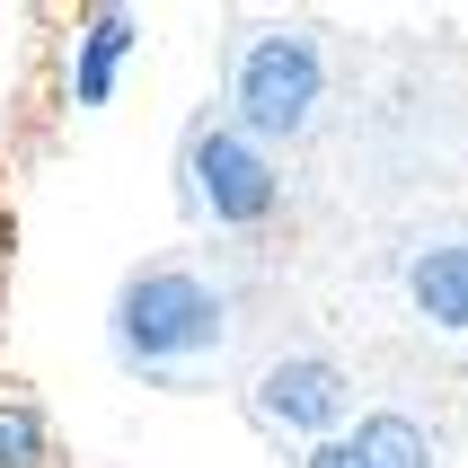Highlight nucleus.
<instances>
[{"instance_id":"nucleus-1","label":"nucleus","mask_w":468,"mask_h":468,"mask_svg":"<svg viewBox=\"0 0 468 468\" xmlns=\"http://www.w3.org/2000/svg\"><path fill=\"white\" fill-rule=\"evenodd\" d=\"M230 336V301L195 265H142L115 292V354L142 380H195Z\"/></svg>"},{"instance_id":"nucleus-2","label":"nucleus","mask_w":468,"mask_h":468,"mask_svg":"<svg viewBox=\"0 0 468 468\" xmlns=\"http://www.w3.org/2000/svg\"><path fill=\"white\" fill-rule=\"evenodd\" d=\"M318 98H327V53H318V36H257V45L239 53L230 106H239V133L248 142H292L318 115Z\"/></svg>"},{"instance_id":"nucleus-3","label":"nucleus","mask_w":468,"mask_h":468,"mask_svg":"<svg viewBox=\"0 0 468 468\" xmlns=\"http://www.w3.org/2000/svg\"><path fill=\"white\" fill-rule=\"evenodd\" d=\"M186 204L204 212V221H221V230H257L283 204V177H274V159L239 124H204L186 142Z\"/></svg>"},{"instance_id":"nucleus-4","label":"nucleus","mask_w":468,"mask_h":468,"mask_svg":"<svg viewBox=\"0 0 468 468\" xmlns=\"http://www.w3.org/2000/svg\"><path fill=\"white\" fill-rule=\"evenodd\" d=\"M257 424L265 433H301V442H318V433H336L345 407H354V389H345V371L327 363V354H283V363L257 380Z\"/></svg>"},{"instance_id":"nucleus-5","label":"nucleus","mask_w":468,"mask_h":468,"mask_svg":"<svg viewBox=\"0 0 468 468\" xmlns=\"http://www.w3.org/2000/svg\"><path fill=\"white\" fill-rule=\"evenodd\" d=\"M310 468H433V442H424L416 416H363L354 433L318 442Z\"/></svg>"},{"instance_id":"nucleus-6","label":"nucleus","mask_w":468,"mask_h":468,"mask_svg":"<svg viewBox=\"0 0 468 468\" xmlns=\"http://www.w3.org/2000/svg\"><path fill=\"white\" fill-rule=\"evenodd\" d=\"M0 468H71L45 398L27 389V380H0Z\"/></svg>"},{"instance_id":"nucleus-7","label":"nucleus","mask_w":468,"mask_h":468,"mask_svg":"<svg viewBox=\"0 0 468 468\" xmlns=\"http://www.w3.org/2000/svg\"><path fill=\"white\" fill-rule=\"evenodd\" d=\"M407 292H416V310L451 336H468V239H442V248H424L407 265Z\"/></svg>"},{"instance_id":"nucleus-8","label":"nucleus","mask_w":468,"mask_h":468,"mask_svg":"<svg viewBox=\"0 0 468 468\" xmlns=\"http://www.w3.org/2000/svg\"><path fill=\"white\" fill-rule=\"evenodd\" d=\"M124 45H133V18H124V9H98V18L80 27V53H71V98H80V106H98L106 89H115Z\"/></svg>"}]
</instances>
